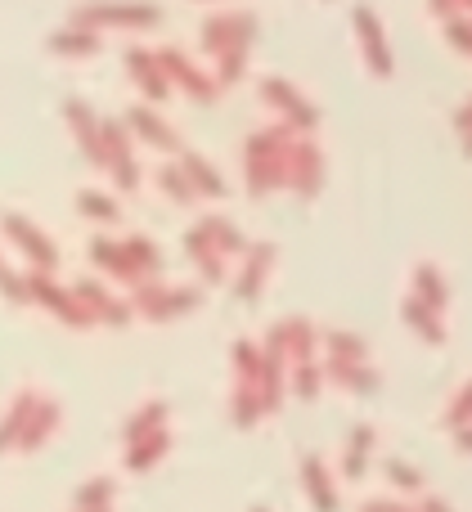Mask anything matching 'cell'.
<instances>
[{
	"mask_svg": "<svg viewBox=\"0 0 472 512\" xmlns=\"http://www.w3.org/2000/svg\"><path fill=\"white\" fill-rule=\"evenodd\" d=\"M288 149H293V126H266V131L248 135L243 176H248V194L252 198H266L270 189H284Z\"/></svg>",
	"mask_w": 472,
	"mask_h": 512,
	"instance_id": "1",
	"label": "cell"
},
{
	"mask_svg": "<svg viewBox=\"0 0 472 512\" xmlns=\"http://www.w3.org/2000/svg\"><path fill=\"white\" fill-rule=\"evenodd\" d=\"M198 301H203L198 288H167V283H158V279H140L126 306H131V315H144V319H153V324H162V319L189 315Z\"/></svg>",
	"mask_w": 472,
	"mask_h": 512,
	"instance_id": "2",
	"label": "cell"
},
{
	"mask_svg": "<svg viewBox=\"0 0 472 512\" xmlns=\"http://www.w3.org/2000/svg\"><path fill=\"white\" fill-rule=\"evenodd\" d=\"M23 283H27V301L45 306L54 319H63L68 328H90V324H95V319L86 315V306H81V301L72 297V288H59V283L50 279V274L32 270V274H23Z\"/></svg>",
	"mask_w": 472,
	"mask_h": 512,
	"instance_id": "3",
	"label": "cell"
},
{
	"mask_svg": "<svg viewBox=\"0 0 472 512\" xmlns=\"http://www.w3.org/2000/svg\"><path fill=\"white\" fill-rule=\"evenodd\" d=\"M5 221V234H9V243H14L18 252L32 261V270H41V274H54L59 270V248H54L50 239H45L41 230H36L27 216H18V212H5L0 216Z\"/></svg>",
	"mask_w": 472,
	"mask_h": 512,
	"instance_id": "4",
	"label": "cell"
},
{
	"mask_svg": "<svg viewBox=\"0 0 472 512\" xmlns=\"http://www.w3.org/2000/svg\"><path fill=\"white\" fill-rule=\"evenodd\" d=\"M324 180V158L311 140H293L288 149V167H284V189H293L297 198H315Z\"/></svg>",
	"mask_w": 472,
	"mask_h": 512,
	"instance_id": "5",
	"label": "cell"
},
{
	"mask_svg": "<svg viewBox=\"0 0 472 512\" xmlns=\"http://www.w3.org/2000/svg\"><path fill=\"white\" fill-rule=\"evenodd\" d=\"M158 18L162 14L153 5H86V9H77V27H90V32H99V27H153Z\"/></svg>",
	"mask_w": 472,
	"mask_h": 512,
	"instance_id": "6",
	"label": "cell"
},
{
	"mask_svg": "<svg viewBox=\"0 0 472 512\" xmlns=\"http://www.w3.org/2000/svg\"><path fill=\"white\" fill-rule=\"evenodd\" d=\"M72 297L86 306V315L95 319V324H113V328H126V324H131V306H126V301H117L113 292L104 288V283L81 279V283H72Z\"/></svg>",
	"mask_w": 472,
	"mask_h": 512,
	"instance_id": "7",
	"label": "cell"
},
{
	"mask_svg": "<svg viewBox=\"0 0 472 512\" xmlns=\"http://www.w3.org/2000/svg\"><path fill=\"white\" fill-rule=\"evenodd\" d=\"M158 63H162V72H167L171 86H180L189 99H198V104H212L216 90H221V86H216V77L198 72L194 63H189L185 54H176V50H162V54H158Z\"/></svg>",
	"mask_w": 472,
	"mask_h": 512,
	"instance_id": "8",
	"label": "cell"
},
{
	"mask_svg": "<svg viewBox=\"0 0 472 512\" xmlns=\"http://www.w3.org/2000/svg\"><path fill=\"white\" fill-rule=\"evenodd\" d=\"M261 95H266V104H275L279 113H284L288 126H302V131H315V122H320V113H315L311 104H306L302 95H297L293 86H288L284 77H270L261 81Z\"/></svg>",
	"mask_w": 472,
	"mask_h": 512,
	"instance_id": "9",
	"label": "cell"
},
{
	"mask_svg": "<svg viewBox=\"0 0 472 512\" xmlns=\"http://www.w3.org/2000/svg\"><path fill=\"white\" fill-rule=\"evenodd\" d=\"M126 131L135 135V140H144L149 149H162V153H180V140L176 131H171L167 122H162L158 113H153L149 104H135L131 113H126Z\"/></svg>",
	"mask_w": 472,
	"mask_h": 512,
	"instance_id": "10",
	"label": "cell"
},
{
	"mask_svg": "<svg viewBox=\"0 0 472 512\" xmlns=\"http://www.w3.org/2000/svg\"><path fill=\"white\" fill-rule=\"evenodd\" d=\"M63 122L72 126V135H77V144H81V153H86V162L104 167V144H99V117L90 113V104H81V99H68V104H63Z\"/></svg>",
	"mask_w": 472,
	"mask_h": 512,
	"instance_id": "11",
	"label": "cell"
},
{
	"mask_svg": "<svg viewBox=\"0 0 472 512\" xmlns=\"http://www.w3.org/2000/svg\"><path fill=\"white\" fill-rule=\"evenodd\" d=\"M126 68H131V81L153 99V104H162V99L171 95V81H167V72H162L158 54H149V50H131V54H126Z\"/></svg>",
	"mask_w": 472,
	"mask_h": 512,
	"instance_id": "12",
	"label": "cell"
},
{
	"mask_svg": "<svg viewBox=\"0 0 472 512\" xmlns=\"http://www.w3.org/2000/svg\"><path fill=\"white\" fill-rule=\"evenodd\" d=\"M59 418H63V409H59V400H50V396H41L36 400V409L27 414V427H23V436H18V445L14 450H41L45 441L54 436V427H59Z\"/></svg>",
	"mask_w": 472,
	"mask_h": 512,
	"instance_id": "13",
	"label": "cell"
},
{
	"mask_svg": "<svg viewBox=\"0 0 472 512\" xmlns=\"http://www.w3.org/2000/svg\"><path fill=\"white\" fill-rule=\"evenodd\" d=\"M248 36H252L248 18H212V23L203 27V45L216 54V59L230 50H248Z\"/></svg>",
	"mask_w": 472,
	"mask_h": 512,
	"instance_id": "14",
	"label": "cell"
},
{
	"mask_svg": "<svg viewBox=\"0 0 472 512\" xmlns=\"http://www.w3.org/2000/svg\"><path fill=\"white\" fill-rule=\"evenodd\" d=\"M90 261L99 265L104 274H113V279H122V283H140V274H135V265H131V256H126L122 243H113V239H90Z\"/></svg>",
	"mask_w": 472,
	"mask_h": 512,
	"instance_id": "15",
	"label": "cell"
},
{
	"mask_svg": "<svg viewBox=\"0 0 472 512\" xmlns=\"http://www.w3.org/2000/svg\"><path fill=\"white\" fill-rule=\"evenodd\" d=\"M180 171L189 176L194 194H203V198H225V194H230V189H225V180H221V171H216L207 158H198L194 149L180 153Z\"/></svg>",
	"mask_w": 472,
	"mask_h": 512,
	"instance_id": "16",
	"label": "cell"
},
{
	"mask_svg": "<svg viewBox=\"0 0 472 512\" xmlns=\"http://www.w3.org/2000/svg\"><path fill=\"white\" fill-rule=\"evenodd\" d=\"M320 369H324V378H333L338 387H347V391H360V396L378 391V373L369 369V364H360V360H333L329 355V364H320Z\"/></svg>",
	"mask_w": 472,
	"mask_h": 512,
	"instance_id": "17",
	"label": "cell"
},
{
	"mask_svg": "<svg viewBox=\"0 0 472 512\" xmlns=\"http://www.w3.org/2000/svg\"><path fill=\"white\" fill-rule=\"evenodd\" d=\"M270 265H275V243H261V248L248 252V265H243V274H239V301H257L261 297Z\"/></svg>",
	"mask_w": 472,
	"mask_h": 512,
	"instance_id": "18",
	"label": "cell"
},
{
	"mask_svg": "<svg viewBox=\"0 0 472 512\" xmlns=\"http://www.w3.org/2000/svg\"><path fill=\"white\" fill-rule=\"evenodd\" d=\"M356 32H360V45H365V63L378 72V77H387V72H392V54H387L383 32H378V18L369 14V9L356 14Z\"/></svg>",
	"mask_w": 472,
	"mask_h": 512,
	"instance_id": "19",
	"label": "cell"
},
{
	"mask_svg": "<svg viewBox=\"0 0 472 512\" xmlns=\"http://www.w3.org/2000/svg\"><path fill=\"white\" fill-rule=\"evenodd\" d=\"M36 400H41V391H18V396H14L9 414L0 418V450H14V445H18V436H23L27 414L36 409Z\"/></svg>",
	"mask_w": 472,
	"mask_h": 512,
	"instance_id": "20",
	"label": "cell"
},
{
	"mask_svg": "<svg viewBox=\"0 0 472 512\" xmlns=\"http://www.w3.org/2000/svg\"><path fill=\"white\" fill-rule=\"evenodd\" d=\"M167 450H171V432H167V427H162V432H153V436H140V441L126 445V468H131V472H149Z\"/></svg>",
	"mask_w": 472,
	"mask_h": 512,
	"instance_id": "21",
	"label": "cell"
},
{
	"mask_svg": "<svg viewBox=\"0 0 472 512\" xmlns=\"http://www.w3.org/2000/svg\"><path fill=\"white\" fill-rule=\"evenodd\" d=\"M167 414H171L167 400H149V405H140V409L131 414V423H126V432H122V436H126V445L140 441V436L162 432V427H167Z\"/></svg>",
	"mask_w": 472,
	"mask_h": 512,
	"instance_id": "22",
	"label": "cell"
},
{
	"mask_svg": "<svg viewBox=\"0 0 472 512\" xmlns=\"http://www.w3.org/2000/svg\"><path fill=\"white\" fill-rule=\"evenodd\" d=\"M185 248H189V256H194L198 270H203V279H207V283H221V274H225V270H221V252L212 248V239H207V234L198 230V225L185 234Z\"/></svg>",
	"mask_w": 472,
	"mask_h": 512,
	"instance_id": "23",
	"label": "cell"
},
{
	"mask_svg": "<svg viewBox=\"0 0 472 512\" xmlns=\"http://www.w3.org/2000/svg\"><path fill=\"white\" fill-rule=\"evenodd\" d=\"M50 50L54 54H68V59H86V54H99V32H90V27H68V32H54L50 36Z\"/></svg>",
	"mask_w": 472,
	"mask_h": 512,
	"instance_id": "24",
	"label": "cell"
},
{
	"mask_svg": "<svg viewBox=\"0 0 472 512\" xmlns=\"http://www.w3.org/2000/svg\"><path fill=\"white\" fill-rule=\"evenodd\" d=\"M414 292L419 297L414 301H423V306H432L441 315L446 310V301H450V288H446V279H441V270L437 265H419V274H414Z\"/></svg>",
	"mask_w": 472,
	"mask_h": 512,
	"instance_id": "25",
	"label": "cell"
},
{
	"mask_svg": "<svg viewBox=\"0 0 472 512\" xmlns=\"http://www.w3.org/2000/svg\"><path fill=\"white\" fill-rule=\"evenodd\" d=\"M302 477H306V486H311V495H315V504H320V512H333L338 508V495H333V481H329V472H324V463L315 459H302Z\"/></svg>",
	"mask_w": 472,
	"mask_h": 512,
	"instance_id": "26",
	"label": "cell"
},
{
	"mask_svg": "<svg viewBox=\"0 0 472 512\" xmlns=\"http://www.w3.org/2000/svg\"><path fill=\"white\" fill-rule=\"evenodd\" d=\"M122 248H126V256H131V265H135V274H140V279H153V274L162 270V252H158V243L144 239V234L126 239Z\"/></svg>",
	"mask_w": 472,
	"mask_h": 512,
	"instance_id": "27",
	"label": "cell"
},
{
	"mask_svg": "<svg viewBox=\"0 0 472 512\" xmlns=\"http://www.w3.org/2000/svg\"><path fill=\"white\" fill-rule=\"evenodd\" d=\"M401 315L410 319L414 328H419L423 342H446V328H441V315H437L432 306H423V301H414V297H410V301L401 306Z\"/></svg>",
	"mask_w": 472,
	"mask_h": 512,
	"instance_id": "28",
	"label": "cell"
},
{
	"mask_svg": "<svg viewBox=\"0 0 472 512\" xmlns=\"http://www.w3.org/2000/svg\"><path fill=\"white\" fill-rule=\"evenodd\" d=\"M99 144H104V167L117 158H135V144L126 122H99Z\"/></svg>",
	"mask_w": 472,
	"mask_h": 512,
	"instance_id": "29",
	"label": "cell"
},
{
	"mask_svg": "<svg viewBox=\"0 0 472 512\" xmlns=\"http://www.w3.org/2000/svg\"><path fill=\"white\" fill-rule=\"evenodd\" d=\"M257 418H266V405H261V387L257 382H239L234 387V423L252 427Z\"/></svg>",
	"mask_w": 472,
	"mask_h": 512,
	"instance_id": "30",
	"label": "cell"
},
{
	"mask_svg": "<svg viewBox=\"0 0 472 512\" xmlns=\"http://www.w3.org/2000/svg\"><path fill=\"white\" fill-rule=\"evenodd\" d=\"M198 230L212 239V248L221 252V256H234V252H243V234L234 230L230 221H221V216H203V225Z\"/></svg>",
	"mask_w": 472,
	"mask_h": 512,
	"instance_id": "31",
	"label": "cell"
},
{
	"mask_svg": "<svg viewBox=\"0 0 472 512\" xmlns=\"http://www.w3.org/2000/svg\"><path fill=\"white\" fill-rule=\"evenodd\" d=\"M320 342L333 351V360H360V364H369V346L360 342V337L342 333V328H329V333H320Z\"/></svg>",
	"mask_w": 472,
	"mask_h": 512,
	"instance_id": "32",
	"label": "cell"
},
{
	"mask_svg": "<svg viewBox=\"0 0 472 512\" xmlns=\"http://www.w3.org/2000/svg\"><path fill=\"white\" fill-rule=\"evenodd\" d=\"M158 185H162V194H167L171 198V203H194V185H189V176H185V171H180V162H167V167H162L158 171Z\"/></svg>",
	"mask_w": 472,
	"mask_h": 512,
	"instance_id": "33",
	"label": "cell"
},
{
	"mask_svg": "<svg viewBox=\"0 0 472 512\" xmlns=\"http://www.w3.org/2000/svg\"><path fill=\"white\" fill-rule=\"evenodd\" d=\"M77 212L81 216H90V221H99V225H108V221H117V203L108 194H99V189H81L77 194Z\"/></svg>",
	"mask_w": 472,
	"mask_h": 512,
	"instance_id": "34",
	"label": "cell"
},
{
	"mask_svg": "<svg viewBox=\"0 0 472 512\" xmlns=\"http://www.w3.org/2000/svg\"><path fill=\"white\" fill-rule=\"evenodd\" d=\"M374 441L378 432L369 423H360L356 432H351V450H347V477H360V463H369V454H374Z\"/></svg>",
	"mask_w": 472,
	"mask_h": 512,
	"instance_id": "35",
	"label": "cell"
},
{
	"mask_svg": "<svg viewBox=\"0 0 472 512\" xmlns=\"http://www.w3.org/2000/svg\"><path fill=\"white\" fill-rule=\"evenodd\" d=\"M234 364H239V382H257L266 355L257 351V342H234Z\"/></svg>",
	"mask_w": 472,
	"mask_h": 512,
	"instance_id": "36",
	"label": "cell"
},
{
	"mask_svg": "<svg viewBox=\"0 0 472 512\" xmlns=\"http://www.w3.org/2000/svg\"><path fill=\"white\" fill-rule=\"evenodd\" d=\"M320 378H324V369L315 360H306V364H293V391L302 400H315V391H320Z\"/></svg>",
	"mask_w": 472,
	"mask_h": 512,
	"instance_id": "37",
	"label": "cell"
},
{
	"mask_svg": "<svg viewBox=\"0 0 472 512\" xmlns=\"http://www.w3.org/2000/svg\"><path fill=\"white\" fill-rule=\"evenodd\" d=\"M113 504V481L108 477H95L77 490V508H108Z\"/></svg>",
	"mask_w": 472,
	"mask_h": 512,
	"instance_id": "38",
	"label": "cell"
},
{
	"mask_svg": "<svg viewBox=\"0 0 472 512\" xmlns=\"http://www.w3.org/2000/svg\"><path fill=\"white\" fill-rule=\"evenodd\" d=\"M104 171L113 176L117 189H126V194H135V189H140V162H135V158H117V162H108Z\"/></svg>",
	"mask_w": 472,
	"mask_h": 512,
	"instance_id": "39",
	"label": "cell"
},
{
	"mask_svg": "<svg viewBox=\"0 0 472 512\" xmlns=\"http://www.w3.org/2000/svg\"><path fill=\"white\" fill-rule=\"evenodd\" d=\"M0 292H5L9 301H18V306H23L27 301V283H23V274H14L5 265V256H0Z\"/></svg>",
	"mask_w": 472,
	"mask_h": 512,
	"instance_id": "40",
	"label": "cell"
},
{
	"mask_svg": "<svg viewBox=\"0 0 472 512\" xmlns=\"http://www.w3.org/2000/svg\"><path fill=\"white\" fill-rule=\"evenodd\" d=\"M446 423H450V427H468V423H472V382L455 396V405H450Z\"/></svg>",
	"mask_w": 472,
	"mask_h": 512,
	"instance_id": "41",
	"label": "cell"
},
{
	"mask_svg": "<svg viewBox=\"0 0 472 512\" xmlns=\"http://www.w3.org/2000/svg\"><path fill=\"white\" fill-rule=\"evenodd\" d=\"M387 477H392V486H401V490H419V486H423L419 472H414L410 463H401V459L387 463Z\"/></svg>",
	"mask_w": 472,
	"mask_h": 512,
	"instance_id": "42",
	"label": "cell"
},
{
	"mask_svg": "<svg viewBox=\"0 0 472 512\" xmlns=\"http://www.w3.org/2000/svg\"><path fill=\"white\" fill-rule=\"evenodd\" d=\"M450 41H455L459 54H472V27L468 23H450Z\"/></svg>",
	"mask_w": 472,
	"mask_h": 512,
	"instance_id": "43",
	"label": "cell"
},
{
	"mask_svg": "<svg viewBox=\"0 0 472 512\" xmlns=\"http://www.w3.org/2000/svg\"><path fill=\"white\" fill-rule=\"evenodd\" d=\"M455 126H459V131H472V99H464V104H459V117H455Z\"/></svg>",
	"mask_w": 472,
	"mask_h": 512,
	"instance_id": "44",
	"label": "cell"
},
{
	"mask_svg": "<svg viewBox=\"0 0 472 512\" xmlns=\"http://www.w3.org/2000/svg\"><path fill=\"white\" fill-rule=\"evenodd\" d=\"M455 432H459V441H455V445H459L464 454H472V423H468V427H455Z\"/></svg>",
	"mask_w": 472,
	"mask_h": 512,
	"instance_id": "45",
	"label": "cell"
},
{
	"mask_svg": "<svg viewBox=\"0 0 472 512\" xmlns=\"http://www.w3.org/2000/svg\"><path fill=\"white\" fill-rule=\"evenodd\" d=\"M423 508H428V512H450L446 504H441V499H432V504H423Z\"/></svg>",
	"mask_w": 472,
	"mask_h": 512,
	"instance_id": "46",
	"label": "cell"
},
{
	"mask_svg": "<svg viewBox=\"0 0 472 512\" xmlns=\"http://www.w3.org/2000/svg\"><path fill=\"white\" fill-rule=\"evenodd\" d=\"M464 158H472V131L464 135Z\"/></svg>",
	"mask_w": 472,
	"mask_h": 512,
	"instance_id": "47",
	"label": "cell"
},
{
	"mask_svg": "<svg viewBox=\"0 0 472 512\" xmlns=\"http://www.w3.org/2000/svg\"><path fill=\"white\" fill-rule=\"evenodd\" d=\"M77 512H113V508H77Z\"/></svg>",
	"mask_w": 472,
	"mask_h": 512,
	"instance_id": "48",
	"label": "cell"
},
{
	"mask_svg": "<svg viewBox=\"0 0 472 512\" xmlns=\"http://www.w3.org/2000/svg\"><path fill=\"white\" fill-rule=\"evenodd\" d=\"M257 512H266V508H257Z\"/></svg>",
	"mask_w": 472,
	"mask_h": 512,
	"instance_id": "49",
	"label": "cell"
}]
</instances>
